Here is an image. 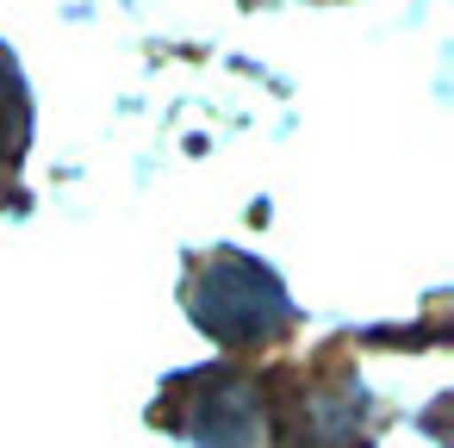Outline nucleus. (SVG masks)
Instances as JSON below:
<instances>
[{
	"label": "nucleus",
	"instance_id": "obj_3",
	"mask_svg": "<svg viewBox=\"0 0 454 448\" xmlns=\"http://www.w3.org/2000/svg\"><path fill=\"white\" fill-rule=\"evenodd\" d=\"M26 144H32V100H26V75L20 63L0 44V187H13L20 162H26Z\"/></svg>",
	"mask_w": 454,
	"mask_h": 448
},
{
	"label": "nucleus",
	"instance_id": "obj_2",
	"mask_svg": "<svg viewBox=\"0 0 454 448\" xmlns=\"http://www.w3.org/2000/svg\"><path fill=\"white\" fill-rule=\"evenodd\" d=\"M187 305H193V324L206 336H218L224 349H268L286 324H293V299L286 287L237 255V249H218L212 262L193 268V287H187Z\"/></svg>",
	"mask_w": 454,
	"mask_h": 448
},
{
	"label": "nucleus",
	"instance_id": "obj_1",
	"mask_svg": "<svg viewBox=\"0 0 454 448\" xmlns=\"http://www.w3.org/2000/svg\"><path fill=\"white\" fill-rule=\"evenodd\" d=\"M262 448H367L361 380L336 355L262 367Z\"/></svg>",
	"mask_w": 454,
	"mask_h": 448
}]
</instances>
